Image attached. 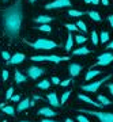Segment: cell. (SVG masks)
<instances>
[{
  "instance_id": "1",
  "label": "cell",
  "mask_w": 113,
  "mask_h": 122,
  "mask_svg": "<svg viewBox=\"0 0 113 122\" xmlns=\"http://www.w3.org/2000/svg\"><path fill=\"white\" fill-rule=\"evenodd\" d=\"M3 22H4L6 34L11 39H15L19 35L22 23V10H21V0H17V3L7 8L3 12Z\"/></svg>"
},
{
  "instance_id": "2",
  "label": "cell",
  "mask_w": 113,
  "mask_h": 122,
  "mask_svg": "<svg viewBox=\"0 0 113 122\" xmlns=\"http://www.w3.org/2000/svg\"><path fill=\"white\" fill-rule=\"evenodd\" d=\"M26 44L30 45L31 48H34V49H44V50L57 48V44H55L53 41H49V39H38V41H35L34 44L33 42H26Z\"/></svg>"
},
{
  "instance_id": "3",
  "label": "cell",
  "mask_w": 113,
  "mask_h": 122,
  "mask_svg": "<svg viewBox=\"0 0 113 122\" xmlns=\"http://www.w3.org/2000/svg\"><path fill=\"white\" fill-rule=\"evenodd\" d=\"M79 111L94 115L102 122H113V113H98V111H91V110H79Z\"/></svg>"
},
{
  "instance_id": "4",
  "label": "cell",
  "mask_w": 113,
  "mask_h": 122,
  "mask_svg": "<svg viewBox=\"0 0 113 122\" xmlns=\"http://www.w3.org/2000/svg\"><path fill=\"white\" fill-rule=\"evenodd\" d=\"M68 58L70 57H60V56H55V54H52V56H33L31 57L33 61H51V62H55V64L60 62V61H67Z\"/></svg>"
},
{
  "instance_id": "5",
  "label": "cell",
  "mask_w": 113,
  "mask_h": 122,
  "mask_svg": "<svg viewBox=\"0 0 113 122\" xmlns=\"http://www.w3.org/2000/svg\"><path fill=\"white\" fill-rule=\"evenodd\" d=\"M106 80H110V75L105 76L104 79H101V80H98V81H94V83H91V84L82 86V90H83V91H87V92H96L97 90H98V88H100L101 86L106 81Z\"/></svg>"
},
{
  "instance_id": "6",
  "label": "cell",
  "mask_w": 113,
  "mask_h": 122,
  "mask_svg": "<svg viewBox=\"0 0 113 122\" xmlns=\"http://www.w3.org/2000/svg\"><path fill=\"white\" fill-rule=\"evenodd\" d=\"M110 62H113V53H104L98 57V61H97V65L101 66H106L109 65Z\"/></svg>"
},
{
  "instance_id": "7",
  "label": "cell",
  "mask_w": 113,
  "mask_h": 122,
  "mask_svg": "<svg viewBox=\"0 0 113 122\" xmlns=\"http://www.w3.org/2000/svg\"><path fill=\"white\" fill-rule=\"evenodd\" d=\"M70 5H71L70 0H56V1H53V3L46 4V8L52 10V8H61V7H70Z\"/></svg>"
},
{
  "instance_id": "8",
  "label": "cell",
  "mask_w": 113,
  "mask_h": 122,
  "mask_svg": "<svg viewBox=\"0 0 113 122\" xmlns=\"http://www.w3.org/2000/svg\"><path fill=\"white\" fill-rule=\"evenodd\" d=\"M27 73H29V76L31 79H37L42 73H45V69L44 68H40V66H31V68L27 69Z\"/></svg>"
},
{
  "instance_id": "9",
  "label": "cell",
  "mask_w": 113,
  "mask_h": 122,
  "mask_svg": "<svg viewBox=\"0 0 113 122\" xmlns=\"http://www.w3.org/2000/svg\"><path fill=\"white\" fill-rule=\"evenodd\" d=\"M79 99H80V100H83V102H86V103H89V105L96 106V107H98V109H101V107H104V105H102V103H98V102H93V99H90V98H87L86 95H79Z\"/></svg>"
},
{
  "instance_id": "10",
  "label": "cell",
  "mask_w": 113,
  "mask_h": 122,
  "mask_svg": "<svg viewBox=\"0 0 113 122\" xmlns=\"http://www.w3.org/2000/svg\"><path fill=\"white\" fill-rule=\"evenodd\" d=\"M23 60H25V56H23L22 53H17V54L12 56V58L8 60V64H19V62H22Z\"/></svg>"
},
{
  "instance_id": "11",
  "label": "cell",
  "mask_w": 113,
  "mask_h": 122,
  "mask_svg": "<svg viewBox=\"0 0 113 122\" xmlns=\"http://www.w3.org/2000/svg\"><path fill=\"white\" fill-rule=\"evenodd\" d=\"M80 71H82V66L79 65V64H71L70 65V73L71 76H78L80 73Z\"/></svg>"
},
{
  "instance_id": "12",
  "label": "cell",
  "mask_w": 113,
  "mask_h": 122,
  "mask_svg": "<svg viewBox=\"0 0 113 122\" xmlns=\"http://www.w3.org/2000/svg\"><path fill=\"white\" fill-rule=\"evenodd\" d=\"M48 100H49V103L52 106H55V107H59V106H60V100L57 99V95L53 94V92L48 95Z\"/></svg>"
},
{
  "instance_id": "13",
  "label": "cell",
  "mask_w": 113,
  "mask_h": 122,
  "mask_svg": "<svg viewBox=\"0 0 113 122\" xmlns=\"http://www.w3.org/2000/svg\"><path fill=\"white\" fill-rule=\"evenodd\" d=\"M38 114H41V115H44V117H55V111L51 109H48V107H42V109H40Z\"/></svg>"
},
{
  "instance_id": "14",
  "label": "cell",
  "mask_w": 113,
  "mask_h": 122,
  "mask_svg": "<svg viewBox=\"0 0 113 122\" xmlns=\"http://www.w3.org/2000/svg\"><path fill=\"white\" fill-rule=\"evenodd\" d=\"M101 73V71L100 69H91V71H89L86 73V80H91L93 77H96L97 75H100Z\"/></svg>"
},
{
  "instance_id": "15",
  "label": "cell",
  "mask_w": 113,
  "mask_h": 122,
  "mask_svg": "<svg viewBox=\"0 0 113 122\" xmlns=\"http://www.w3.org/2000/svg\"><path fill=\"white\" fill-rule=\"evenodd\" d=\"M89 53H90V50L87 48H79V49H76V50H74L72 54H74V56H82V54H89Z\"/></svg>"
},
{
  "instance_id": "16",
  "label": "cell",
  "mask_w": 113,
  "mask_h": 122,
  "mask_svg": "<svg viewBox=\"0 0 113 122\" xmlns=\"http://www.w3.org/2000/svg\"><path fill=\"white\" fill-rule=\"evenodd\" d=\"M30 106V100L29 99H25L22 100L21 103H19V106H18V111H22V110H26L27 107Z\"/></svg>"
},
{
  "instance_id": "17",
  "label": "cell",
  "mask_w": 113,
  "mask_h": 122,
  "mask_svg": "<svg viewBox=\"0 0 113 122\" xmlns=\"http://www.w3.org/2000/svg\"><path fill=\"white\" fill-rule=\"evenodd\" d=\"M52 20V18H49V16H46V15H41V16H38V18H35V22L37 23H48V22H51Z\"/></svg>"
},
{
  "instance_id": "18",
  "label": "cell",
  "mask_w": 113,
  "mask_h": 122,
  "mask_svg": "<svg viewBox=\"0 0 113 122\" xmlns=\"http://www.w3.org/2000/svg\"><path fill=\"white\" fill-rule=\"evenodd\" d=\"M15 81H17V83H23V81H26L25 75H22L19 71H15Z\"/></svg>"
},
{
  "instance_id": "19",
  "label": "cell",
  "mask_w": 113,
  "mask_h": 122,
  "mask_svg": "<svg viewBox=\"0 0 113 122\" xmlns=\"http://www.w3.org/2000/svg\"><path fill=\"white\" fill-rule=\"evenodd\" d=\"M87 15L91 18L93 20H96V22H101V16H100V14L96 12V11H89V12H87Z\"/></svg>"
},
{
  "instance_id": "20",
  "label": "cell",
  "mask_w": 113,
  "mask_h": 122,
  "mask_svg": "<svg viewBox=\"0 0 113 122\" xmlns=\"http://www.w3.org/2000/svg\"><path fill=\"white\" fill-rule=\"evenodd\" d=\"M98 102H101L104 106H108V105H112V100H109L108 98H105L104 95H98Z\"/></svg>"
},
{
  "instance_id": "21",
  "label": "cell",
  "mask_w": 113,
  "mask_h": 122,
  "mask_svg": "<svg viewBox=\"0 0 113 122\" xmlns=\"http://www.w3.org/2000/svg\"><path fill=\"white\" fill-rule=\"evenodd\" d=\"M72 44H74V41H72V35H68L67 42H65V50H67V52H70V50H71V48H72Z\"/></svg>"
},
{
  "instance_id": "22",
  "label": "cell",
  "mask_w": 113,
  "mask_h": 122,
  "mask_svg": "<svg viewBox=\"0 0 113 122\" xmlns=\"http://www.w3.org/2000/svg\"><path fill=\"white\" fill-rule=\"evenodd\" d=\"M1 110H3V113L10 114V115H12V114H14V111H15L12 106H6V105L3 106V107H1Z\"/></svg>"
},
{
  "instance_id": "23",
  "label": "cell",
  "mask_w": 113,
  "mask_h": 122,
  "mask_svg": "<svg viewBox=\"0 0 113 122\" xmlns=\"http://www.w3.org/2000/svg\"><path fill=\"white\" fill-rule=\"evenodd\" d=\"M68 15L76 18V16H82V15H85V12H82V11H76V10H70V11H68Z\"/></svg>"
},
{
  "instance_id": "24",
  "label": "cell",
  "mask_w": 113,
  "mask_h": 122,
  "mask_svg": "<svg viewBox=\"0 0 113 122\" xmlns=\"http://www.w3.org/2000/svg\"><path fill=\"white\" fill-rule=\"evenodd\" d=\"M38 88H41V90H46V88H49V81L48 80H42V81H40Z\"/></svg>"
},
{
  "instance_id": "25",
  "label": "cell",
  "mask_w": 113,
  "mask_h": 122,
  "mask_svg": "<svg viewBox=\"0 0 113 122\" xmlns=\"http://www.w3.org/2000/svg\"><path fill=\"white\" fill-rule=\"evenodd\" d=\"M100 39H101V42H106V41L109 39V34L106 33V31H102L101 35H100Z\"/></svg>"
},
{
  "instance_id": "26",
  "label": "cell",
  "mask_w": 113,
  "mask_h": 122,
  "mask_svg": "<svg viewBox=\"0 0 113 122\" xmlns=\"http://www.w3.org/2000/svg\"><path fill=\"white\" fill-rule=\"evenodd\" d=\"M91 41L94 45H98V34H97L96 31H93L91 33Z\"/></svg>"
},
{
  "instance_id": "27",
  "label": "cell",
  "mask_w": 113,
  "mask_h": 122,
  "mask_svg": "<svg viewBox=\"0 0 113 122\" xmlns=\"http://www.w3.org/2000/svg\"><path fill=\"white\" fill-rule=\"evenodd\" d=\"M37 29H38V30H41V31H46V33H49V31H51V26H46L45 23H44L42 26H38Z\"/></svg>"
},
{
  "instance_id": "28",
  "label": "cell",
  "mask_w": 113,
  "mask_h": 122,
  "mask_svg": "<svg viewBox=\"0 0 113 122\" xmlns=\"http://www.w3.org/2000/svg\"><path fill=\"white\" fill-rule=\"evenodd\" d=\"M65 27L68 29L70 31H76L78 30V26L76 25H72V23H68V25H65Z\"/></svg>"
},
{
  "instance_id": "29",
  "label": "cell",
  "mask_w": 113,
  "mask_h": 122,
  "mask_svg": "<svg viewBox=\"0 0 113 122\" xmlns=\"http://www.w3.org/2000/svg\"><path fill=\"white\" fill-rule=\"evenodd\" d=\"M86 42V37L83 35H76V44H85Z\"/></svg>"
},
{
  "instance_id": "30",
  "label": "cell",
  "mask_w": 113,
  "mask_h": 122,
  "mask_svg": "<svg viewBox=\"0 0 113 122\" xmlns=\"http://www.w3.org/2000/svg\"><path fill=\"white\" fill-rule=\"evenodd\" d=\"M70 94H71L70 91L64 92V94H63V96H61V100H60V103H65V100L68 99V96H70Z\"/></svg>"
},
{
  "instance_id": "31",
  "label": "cell",
  "mask_w": 113,
  "mask_h": 122,
  "mask_svg": "<svg viewBox=\"0 0 113 122\" xmlns=\"http://www.w3.org/2000/svg\"><path fill=\"white\" fill-rule=\"evenodd\" d=\"M76 26H78V29H80L82 31H87V26L83 22H78L76 23Z\"/></svg>"
},
{
  "instance_id": "32",
  "label": "cell",
  "mask_w": 113,
  "mask_h": 122,
  "mask_svg": "<svg viewBox=\"0 0 113 122\" xmlns=\"http://www.w3.org/2000/svg\"><path fill=\"white\" fill-rule=\"evenodd\" d=\"M12 94H14V88H12V87H10L8 90H7V94H6V98H7V99H10V98L12 96Z\"/></svg>"
},
{
  "instance_id": "33",
  "label": "cell",
  "mask_w": 113,
  "mask_h": 122,
  "mask_svg": "<svg viewBox=\"0 0 113 122\" xmlns=\"http://www.w3.org/2000/svg\"><path fill=\"white\" fill-rule=\"evenodd\" d=\"M76 121H80V122H89V118L85 117V115H78V117H76Z\"/></svg>"
},
{
  "instance_id": "34",
  "label": "cell",
  "mask_w": 113,
  "mask_h": 122,
  "mask_svg": "<svg viewBox=\"0 0 113 122\" xmlns=\"http://www.w3.org/2000/svg\"><path fill=\"white\" fill-rule=\"evenodd\" d=\"M1 56H3V58H6L7 61L11 58V57H10V54H8V52H3V53H1Z\"/></svg>"
},
{
  "instance_id": "35",
  "label": "cell",
  "mask_w": 113,
  "mask_h": 122,
  "mask_svg": "<svg viewBox=\"0 0 113 122\" xmlns=\"http://www.w3.org/2000/svg\"><path fill=\"white\" fill-rule=\"evenodd\" d=\"M70 83H71V80H70V79H67V80H64V81H60V84L63 86V87H65V86H68Z\"/></svg>"
},
{
  "instance_id": "36",
  "label": "cell",
  "mask_w": 113,
  "mask_h": 122,
  "mask_svg": "<svg viewBox=\"0 0 113 122\" xmlns=\"http://www.w3.org/2000/svg\"><path fill=\"white\" fill-rule=\"evenodd\" d=\"M52 83H53V84H60V80H59V77H52Z\"/></svg>"
},
{
  "instance_id": "37",
  "label": "cell",
  "mask_w": 113,
  "mask_h": 122,
  "mask_svg": "<svg viewBox=\"0 0 113 122\" xmlns=\"http://www.w3.org/2000/svg\"><path fill=\"white\" fill-rule=\"evenodd\" d=\"M10 99L14 100V102H18V100H19V95H12L11 98H10Z\"/></svg>"
},
{
  "instance_id": "38",
  "label": "cell",
  "mask_w": 113,
  "mask_h": 122,
  "mask_svg": "<svg viewBox=\"0 0 113 122\" xmlns=\"http://www.w3.org/2000/svg\"><path fill=\"white\" fill-rule=\"evenodd\" d=\"M7 79H8V72L3 71V80H7Z\"/></svg>"
},
{
  "instance_id": "39",
  "label": "cell",
  "mask_w": 113,
  "mask_h": 122,
  "mask_svg": "<svg viewBox=\"0 0 113 122\" xmlns=\"http://www.w3.org/2000/svg\"><path fill=\"white\" fill-rule=\"evenodd\" d=\"M108 22L112 25V27H113V15H109L108 16Z\"/></svg>"
},
{
  "instance_id": "40",
  "label": "cell",
  "mask_w": 113,
  "mask_h": 122,
  "mask_svg": "<svg viewBox=\"0 0 113 122\" xmlns=\"http://www.w3.org/2000/svg\"><path fill=\"white\" fill-rule=\"evenodd\" d=\"M108 88H109V91H110V94H112V95H113V83L108 84Z\"/></svg>"
},
{
  "instance_id": "41",
  "label": "cell",
  "mask_w": 113,
  "mask_h": 122,
  "mask_svg": "<svg viewBox=\"0 0 113 122\" xmlns=\"http://www.w3.org/2000/svg\"><path fill=\"white\" fill-rule=\"evenodd\" d=\"M106 48H108V49H113V41H112V42H110V44L108 45V46H106Z\"/></svg>"
},
{
  "instance_id": "42",
  "label": "cell",
  "mask_w": 113,
  "mask_h": 122,
  "mask_svg": "<svg viewBox=\"0 0 113 122\" xmlns=\"http://www.w3.org/2000/svg\"><path fill=\"white\" fill-rule=\"evenodd\" d=\"M102 4H105V5H109V0H102Z\"/></svg>"
},
{
  "instance_id": "43",
  "label": "cell",
  "mask_w": 113,
  "mask_h": 122,
  "mask_svg": "<svg viewBox=\"0 0 113 122\" xmlns=\"http://www.w3.org/2000/svg\"><path fill=\"white\" fill-rule=\"evenodd\" d=\"M91 3L93 4H98V0H91Z\"/></svg>"
},
{
  "instance_id": "44",
  "label": "cell",
  "mask_w": 113,
  "mask_h": 122,
  "mask_svg": "<svg viewBox=\"0 0 113 122\" xmlns=\"http://www.w3.org/2000/svg\"><path fill=\"white\" fill-rule=\"evenodd\" d=\"M85 1H86L87 4H89V3H91V0H85Z\"/></svg>"
},
{
  "instance_id": "45",
  "label": "cell",
  "mask_w": 113,
  "mask_h": 122,
  "mask_svg": "<svg viewBox=\"0 0 113 122\" xmlns=\"http://www.w3.org/2000/svg\"><path fill=\"white\" fill-rule=\"evenodd\" d=\"M29 1H30V3H33V1H35V0H29Z\"/></svg>"
},
{
  "instance_id": "46",
  "label": "cell",
  "mask_w": 113,
  "mask_h": 122,
  "mask_svg": "<svg viewBox=\"0 0 113 122\" xmlns=\"http://www.w3.org/2000/svg\"><path fill=\"white\" fill-rule=\"evenodd\" d=\"M4 1H7V0H4Z\"/></svg>"
}]
</instances>
